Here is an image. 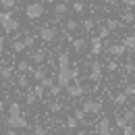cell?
Segmentation results:
<instances>
[{"label": "cell", "instance_id": "cell-10", "mask_svg": "<svg viewBox=\"0 0 135 135\" xmlns=\"http://www.w3.org/2000/svg\"><path fill=\"white\" fill-rule=\"evenodd\" d=\"M67 94L69 96H71V98H79V96H83V87H81V85L79 83H69L67 85Z\"/></svg>", "mask_w": 135, "mask_h": 135}, {"label": "cell", "instance_id": "cell-36", "mask_svg": "<svg viewBox=\"0 0 135 135\" xmlns=\"http://www.w3.org/2000/svg\"><path fill=\"white\" fill-rule=\"evenodd\" d=\"M73 117L77 118V120H83V118H85V112H83V108H77V110H75V114H73Z\"/></svg>", "mask_w": 135, "mask_h": 135}, {"label": "cell", "instance_id": "cell-48", "mask_svg": "<svg viewBox=\"0 0 135 135\" xmlns=\"http://www.w3.org/2000/svg\"><path fill=\"white\" fill-rule=\"evenodd\" d=\"M6 135H17V131H15V129H8V131H6Z\"/></svg>", "mask_w": 135, "mask_h": 135}, {"label": "cell", "instance_id": "cell-27", "mask_svg": "<svg viewBox=\"0 0 135 135\" xmlns=\"http://www.w3.org/2000/svg\"><path fill=\"white\" fill-rule=\"evenodd\" d=\"M0 75H2L4 79H11V77H13V69H11V67H4L2 71H0Z\"/></svg>", "mask_w": 135, "mask_h": 135}, {"label": "cell", "instance_id": "cell-31", "mask_svg": "<svg viewBox=\"0 0 135 135\" xmlns=\"http://www.w3.org/2000/svg\"><path fill=\"white\" fill-rule=\"evenodd\" d=\"M125 120H127V123H131V120H135V110H127V112H125Z\"/></svg>", "mask_w": 135, "mask_h": 135}, {"label": "cell", "instance_id": "cell-20", "mask_svg": "<svg viewBox=\"0 0 135 135\" xmlns=\"http://www.w3.org/2000/svg\"><path fill=\"white\" fill-rule=\"evenodd\" d=\"M48 110L56 114V112H60V110H62V104H60V102H50V104H48Z\"/></svg>", "mask_w": 135, "mask_h": 135}, {"label": "cell", "instance_id": "cell-19", "mask_svg": "<svg viewBox=\"0 0 135 135\" xmlns=\"http://www.w3.org/2000/svg\"><path fill=\"white\" fill-rule=\"evenodd\" d=\"M40 83H42V87H44V89H50L52 85H54V79H52V77H48V75H46L44 79H40Z\"/></svg>", "mask_w": 135, "mask_h": 135}, {"label": "cell", "instance_id": "cell-22", "mask_svg": "<svg viewBox=\"0 0 135 135\" xmlns=\"http://www.w3.org/2000/svg\"><path fill=\"white\" fill-rule=\"evenodd\" d=\"M25 102H27L29 106H33L35 102H37V96H35L33 91H27V96H25Z\"/></svg>", "mask_w": 135, "mask_h": 135}, {"label": "cell", "instance_id": "cell-5", "mask_svg": "<svg viewBox=\"0 0 135 135\" xmlns=\"http://www.w3.org/2000/svg\"><path fill=\"white\" fill-rule=\"evenodd\" d=\"M83 112H85V114H87V112L98 114V112H102V104L98 100H85L83 102Z\"/></svg>", "mask_w": 135, "mask_h": 135}, {"label": "cell", "instance_id": "cell-29", "mask_svg": "<svg viewBox=\"0 0 135 135\" xmlns=\"http://www.w3.org/2000/svg\"><path fill=\"white\" fill-rule=\"evenodd\" d=\"M77 123H79V120H77L75 117H69L67 118V127H69V129H75V127H77Z\"/></svg>", "mask_w": 135, "mask_h": 135}, {"label": "cell", "instance_id": "cell-34", "mask_svg": "<svg viewBox=\"0 0 135 135\" xmlns=\"http://www.w3.org/2000/svg\"><path fill=\"white\" fill-rule=\"evenodd\" d=\"M29 85V79L25 75H19V87H27Z\"/></svg>", "mask_w": 135, "mask_h": 135}, {"label": "cell", "instance_id": "cell-1", "mask_svg": "<svg viewBox=\"0 0 135 135\" xmlns=\"http://www.w3.org/2000/svg\"><path fill=\"white\" fill-rule=\"evenodd\" d=\"M6 127H11V129H27V127H29V123H27V120H25V117L21 114V108H19L17 102H13V104L8 106Z\"/></svg>", "mask_w": 135, "mask_h": 135}, {"label": "cell", "instance_id": "cell-40", "mask_svg": "<svg viewBox=\"0 0 135 135\" xmlns=\"http://www.w3.org/2000/svg\"><path fill=\"white\" fill-rule=\"evenodd\" d=\"M33 133L35 135H46V129H44V127H40V125H35V127H33Z\"/></svg>", "mask_w": 135, "mask_h": 135}, {"label": "cell", "instance_id": "cell-25", "mask_svg": "<svg viewBox=\"0 0 135 135\" xmlns=\"http://www.w3.org/2000/svg\"><path fill=\"white\" fill-rule=\"evenodd\" d=\"M81 27H83L85 31H91V29L96 27V23H94V19H87V21H83V23H81Z\"/></svg>", "mask_w": 135, "mask_h": 135}, {"label": "cell", "instance_id": "cell-15", "mask_svg": "<svg viewBox=\"0 0 135 135\" xmlns=\"http://www.w3.org/2000/svg\"><path fill=\"white\" fill-rule=\"evenodd\" d=\"M58 67H71L69 52H60V54H58Z\"/></svg>", "mask_w": 135, "mask_h": 135}, {"label": "cell", "instance_id": "cell-33", "mask_svg": "<svg viewBox=\"0 0 135 135\" xmlns=\"http://www.w3.org/2000/svg\"><path fill=\"white\" fill-rule=\"evenodd\" d=\"M60 91H62V87H60V85H52V87H50V94L54 96V98H56V96H60Z\"/></svg>", "mask_w": 135, "mask_h": 135}, {"label": "cell", "instance_id": "cell-46", "mask_svg": "<svg viewBox=\"0 0 135 135\" xmlns=\"http://www.w3.org/2000/svg\"><path fill=\"white\" fill-rule=\"evenodd\" d=\"M125 71H127V73H135V65H127Z\"/></svg>", "mask_w": 135, "mask_h": 135}, {"label": "cell", "instance_id": "cell-18", "mask_svg": "<svg viewBox=\"0 0 135 135\" xmlns=\"http://www.w3.org/2000/svg\"><path fill=\"white\" fill-rule=\"evenodd\" d=\"M106 27H108L110 31H114V29L120 27V21H118V19H106Z\"/></svg>", "mask_w": 135, "mask_h": 135}, {"label": "cell", "instance_id": "cell-4", "mask_svg": "<svg viewBox=\"0 0 135 135\" xmlns=\"http://www.w3.org/2000/svg\"><path fill=\"white\" fill-rule=\"evenodd\" d=\"M102 62L100 60H91V65H89V79L91 81H100L102 79Z\"/></svg>", "mask_w": 135, "mask_h": 135}, {"label": "cell", "instance_id": "cell-6", "mask_svg": "<svg viewBox=\"0 0 135 135\" xmlns=\"http://www.w3.org/2000/svg\"><path fill=\"white\" fill-rule=\"evenodd\" d=\"M40 40L46 42V44H48V42H54V40H56V29H54V27H42V29H40Z\"/></svg>", "mask_w": 135, "mask_h": 135}, {"label": "cell", "instance_id": "cell-42", "mask_svg": "<svg viewBox=\"0 0 135 135\" xmlns=\"http://www.w3.org/2000/svg\"><path fill=\"white\" fill-rule=\"evenodd\" d=\"M11 17H13L11 13H6V11H2V13H0V23H2V21H6V19H11Z\"/></svg>", "mask_w": 135, "mask_h": 135}, {"label": "cell", "instance_id": "cell-11", "mask_svg": "<svg viewBox=\"0 0 135 135\" xmlns=\"http://www.w3.org/2000/svg\"><path fill=\"white\" fill-rule=\"evenodd\" d=\"M89 48H91V54H94V56H98V54L102 52V40L98 37V35L89 40Z\"/></svg>", "mask_w": 135, "mask_h": 135}, {"label": "cell", "instance_id": "cell-17", "mask_svg": "<svg viewBox=\"0 0 135 135\" xmlns=\"http://www.w3.org/2000/svg\"><path fill=\"white\" fill-rule=\"evenodd\" d=\"M31 60L37 62V65H40V62H44V60H46V50H35L33 54H31Z\"/></svg>", "mask_w": 135, "mask_h": 135}, {"label": "cell", "instance_id": "cell-21", "mask_svg": "<svg viewBox=\"0 0 135 135\" xmlns=\"http://www.w3.org/2000/svg\"><path fill=\"white\" fill-rule=\"evenodd\" d=\"M23 50H25V42H23V40L13 42V52H23Z\"/></svg>", "mask_w": 135, "mask_h": 135}, {"label": "cell", "instance_id": "cell-16", "mask_svg": "<svg viewBox=\"0 0 135 135\" xmlns=\"http://www.w3.org/2000/svg\"><path fill=\"white\" fill-rule=\"evenodd\" d=\"M85 46H87V40H83V37H77V40H73V48L77 52H83Z\"/></svg>", "mask_w": 135, "mask_h": 135}, {"label": "cell", "instance_id": "cell-39", "mask_svg": "<svg viewBox=\"0 0 135 135\" xmlns=\"http://www.w3.org/2000/svg\"><path fill=\"white\" fill-rule=\"evenodd\" d=\"M77 27H79V23H77V21H67V29H69V31H75Z\"/></svg>", "mask_w": 135, "mask_h": 135}, {"label": "cell", "instance_id": "cell-50", "mask_svg": "<svg viewBox=\"0 0 135 135\" xmlns=\"http://www.w3.org/2000/svg\"><path fill=\"white\" fill-rule=\"evenodd\" d=\"M108 2H117V0H108Z\"/></svg>", "mask_w": 135, "mask_h": 135}, {"label": "cell", "instance_id": "cell-45", "mask_svg": "<svg viewBox=\"0 0 135 135\" xmlns=\"http://www.w3.org/2000/svg\"><path fill=\"white\" fill-rule=\"evenodd\" d=\"M117 69H118L117 62H108V71H117Z\"/></svg>", "mask_w": 135, "mask_h": 135}, {"label": "cell", "instance_id": "cell-9", "mask_svg": "<svg viewBox=\"0 0 135 135\" xmlns=\"http://www.w3.org/2000/svg\"><path fill=\"white\" fill-rule=\"evenodd\" d=\"M0 25H2V29H4V31H8V33H13V31H17V29H19V21H15L13 17L6 19V21H2Z\"/></svg>", "mask_w": 135, "mask_h": 135}, {"label": "cell", "instance_id": "cell-24", "mask_svg": "<svg viewBox=\"0 0 135 135\" xmlns=\"http://www.w3.org/2000/svg\"><path fill=\"white\" fill-rule=\"evenodd\" d=\"M125 102H127V96H125L123 91H120V94H117V96H114V104H117V106H123Z\"/></svg>", "mask_w": 135, "mask_h": 135}, {"label": "cell", "instance_id": "cell-13", "mask_svg": "<svg viewBox=\"0 0 135 135\" xmlns=\"http://www.w3.org/2000/svg\"><path fill=\"white\" fill-rule=\"evenodd\" d=\"M31 75H33L35 81H40V79H44L48 75V71H46V67H37V69H31Z\"/></svg>", "mask_w": 135, "mask_h": 135}, {"label": "cell", "instance_id": "cell-28", "mask_svg": "<svg viewBox=\"0 0 135 135\" xmlns=\"http://www.w3.org/2000/svg\"><path fill=\"white\" fill-rule=\"evenodd\" d=\"M31 91H33L37 98H42V96H44V87H42V83H37V85L33 87V89H31Z\"/></svg>", "mask_w": 135, "mask_h": 135}, {"label": "cell", "instance_id": "cell-35", "mask_svg": "<svg viewBox=\"0 0 135 135\" xmlns=\"http://www.w3.org/2000/svg\"><path fill=\"white\" fill-rule=\"evenodd\" d=\"M123 94H125V96H127V98H129V96H135V85H127V87H125V91H123Z\"/></svg>", "mask_w": 135, "mask_h": 135}, {"label": "cell", "instance_id": "cell-30", "mask_svg": "<svg viewBox=\"0 0 135 135\" xmlns=\"http://www.w3.org/2000/svg\"><path fill=\"white\" fill-rule=\"evenodd\" d=\"M73 11H75V13H83V2H81V0L73 2Z\"/></svg>", "mask_w": 135, "mask_h": 135}, {"label": "cell", "instance_id": "cell-38", "mask_svg": "<svg viewBox=\"0 0 135 135\" xmlns=\"http://www.w3.org/2000/svg\"><path fill=\"white\" fill-rule=\"evenodd\" d=\"M123 21H125V23H133L135 15H133V13H125V15H123Z\"/></svg>", "mask_w": 135, "mask_h": 135}, {"label": "cell", "instance_id": "cell-37", "mask_svg": "<svg viewBox=\"0 0 135 135\" xmlns=\"http://www.w3.org/2000/svg\"><path fill=\"white\" fill-rule=\"evenodd\" d=\"M123 133H125V135H135V129L131 127V125H129V123H127V125L123 127Z\"/></svg>", "mask_w": 135, "mask_h": 135}, {"label": "cell", "instance_id": "cell-49", "mask_svg": "<svg viewBox=\"0 0 135 135\" xmlns=\"http://www.w3.org/2000/svg\"><path fill=\"white\" fill-rule=\"evenodd\" d=\"M2 110H4V102H0V112H2Z\"/></svg>", "mask_w": 135, "mask_h": 135}, {"label": "cell", "instance_id": "cell-26", "mask_svg": "<svg viewBox=\"0 0 135 135\" xmlns=\"http://www.w3.org/2000/svg\"><path fill=\"white\" fill-rule=\"evenodd\" d=\"M19 71H21V73H31V67H29V62L21 60V62H19Z\"/></svg>", "mask_w": 135, "mask_h": 135}, {"label": "cell", "instance_id": "cell-44", "mask_svg": "<svg viewBox=\"0 0 135 135\" xmlns=\"http://www.w3.org/2000/svg\"><path fill=\"white\" fill-rule=\"evenodd\" d=\"M125 2V6H129V8H135V0H123Z\"/></svg>", "mask_w": 135, "mask_h": 135}, {"label": "cell", "instance_id": "cell-23", "mask_svg": "<svg viewBox=\"0 0 135 135\" xmlns=\"http://www.w3.org/2000/svg\"><path fill=\"white\" fill-rule=\"evenodd\" d=\"M110 33H112V31H110L108 27H100V31H98V37H100L102 42H104V40H106V37H108Z\"/></svg>", "mask_w": 135, "mask_h": 135}, {"label": "cell", "instance_id": "cell-12", "mask_svg": "<svg viewBox=\"0 0 135 135\" xmlns=\"http://www.w3.org/2000/svg\"><path fill=\"white\" fill-rule=\"evenodd\" d=\"M67 13H69V4H67V2H58V4H54V15H56L58 19H62Z\"/></svg>", "mask_w": 135, "mask_h": 135}, {"label": "cell", "instance_id": "cell-43", "mask_svg": "<svg viewBox=\"0 0 135 135\" xmlns=\"http://www.w3.org/2000/svg\"><path fill=\"white\" fill-rule=\"evenodd\" d=\"M125 125H127V120H125L123 117H118V118H117V127H118V129H123Z\"/></svg>", "mask_w": 135, "mask_h": 135}, {"label": "cell", "instance_id": "cell-32", "mask_svg": "<svg viewBox=\"0 0 135 135\" xmlns=\"http://www.w3.org/2000/svg\"><path fill=\"white\" fill-rule=\"evenodd\" d=\"M23 42H25V48H31V46L35 44V37H33V35H27Z\"/></svg>", "mask_w": 135, "mask_h": 135}, {"label": "cell", "instance_id": "cell-8", "mask_svg": "<svg viewBox=\"0 0 135 135\" xmlns=\"http://www.w3.org/2000/svg\"><path fill=\"white\" fill-rule=\"evenodd\" d=\"M106 52H108V54H112L114 58H120V56L127 52V48H125L123 44H112V46H108V50H106Z\"/></svg>", "mask_w": 135, "mask_h": 135}, {"label": "cell", "instance_id": "cell-47", "mask_svg": "<svg viewBox=\"0 0 135 135\" xmlns=\"http://www.w3.org/2000/svg\"><path fill=\"white\" fill-rule=\"evenodd\" d=\"M2 52H4V37L0 35V56H2Z\"/></svg>", "mask_w": 135, "mask_h": 135}, {"label": "cell", "instance_id": "cell-41", "mask_svg": "<svg viewBox=\"0 0 135 135\" xmlns=\"http://www.w3.org/2000/svg\"><path fill=\"white\" fill-rule=\"evenodd\" d=\"M0 4H2L4 8H11V6L15 4V0H0Z\"/></svg>", "mask_w": 135, "mask_h": 135}, {"label": "cell", "instance_id": "cell-14", "mask_svg": "<svg viewBox=\"0 0 135 135\" xmlns=\"http://www.w3.org/2000/svg\"><path fill=\"white\" fill-rule=\"evenodd\" d=\"M123 46H125L129 52H133V54H135V35H127V37L123 40Z\"/></svg>", "mask_w": 135, "mask_h": 135}, {"label": "cell", "instance_id": "cell-2", "mask_svg": "<svg viewBox=\"0 0 135 135\" xmlns=\"http://www.w3.org/2000/svg\"><path fill=\"white\" fill-rule=\"evenodd\" d=\"M79 71L77 69H71V67H58V75H56V85L60 87H67L71 83V79H77Z\"/></svg>", "mask_w": 135, "mask_h": 135}, {"label": "cell", "instance_id": "cell-7", "mask_svg": "<svg viewBox=\"0 0 135 135\" xmlns=\"http://www.w3.org/2000/svg\"><path fill=\"white\" fill-rule=\"evenodd\" d=\"M98 135H112V127H110V120L104 117L98 123Z\"/></svg>", "mask_w": 135, "mask_h": 135}, {"label": "cell", "instance_id": "cell-3", "mask_svg": "<svg viewBox=\"0 0 135 135\" xmlns=\"http://www.w3.org/2000/svg\"><path fill=\"white\" fill-rule=\"evenodd\" d=\"M44 13H46V6L42 2H29L25 6V15H27V19H31V21H37Z\"/></svg>", "mask_w": 135, "mask_h": 135}]
</instances>
